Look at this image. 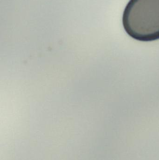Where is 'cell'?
Segmentation results:
<instances>
[{
	"instance_id": "1",
	"label": "cell",
	"mask_w": 159,
	"mask_h": 160,
	"mask_svg": "<svg viewBox=\"0 0 159 160\" xmlns=\"http://www.w3.org/2000/svg\"><path fill=\"white\" fill-rule=\"evenodd\" d=\"M122 23L131 37L141 41L159 39V0H130Z\"/></svg>"
}]
</instances>
